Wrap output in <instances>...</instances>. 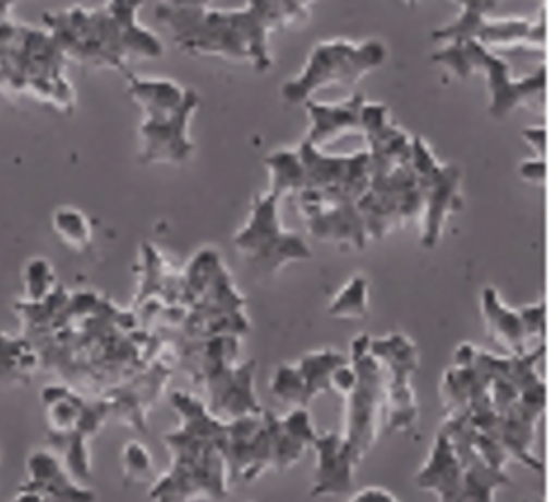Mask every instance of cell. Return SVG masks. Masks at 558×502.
Listing matches in <instances>:
<instances>
[{
    "label": "cell",
    "instance_id": "cell-23",
    "mask_svg": "<svg viewBox=\"0 0 558 502\" xmlns=\"http://www.w3.org/2000/svg\"><path fill=\"white\" fill-rule=\"evenodd\" d=\"M51 230L63 245L74 252H87L94 241L92 220L76 207H59L51 213Z\"/></svg>",
    "mask_w": 558,
    "mask_h": 502
},
{
    "label": "cell",
    "instance_id": "cell-17",
    "mask_svg": "<svg viewBox=\"0 0 558 502\" xmlns=\"http://www.w3.org/2000/svg\"><path fill=\"white\" fill-rule=\"evenodd\" d=\"M23 487L36 489L40 493L61 498L68 502H96V493L72 478L65 469L63 461L56 456L49 448L36 450L27 458V478Z\"/></svg>",
    "mask_w": 558,
    "mask_h": 502
},
{
    "label": "cell",
    "instance_id": "cell-11",
    "mask_svg": "<svg viewBox=\"0 0 558 502\" xmlns=\"http://www.w3.org/2000/svg\"><path fill=\"white\" fill-rule=\"evenodd\" d=\"M369 336H359L352 343V358L359 371V384L345 399V429L343 438L352 444V450L363 456L376 442L378 429L383 425V369L369 354Z\"/></svg>",
    "mask_w": 558,
    "mask_h": 502
},
{
    "label": "cell",
    "instance_id": "cell-3",
    "mask_svg": "<svg viewBox=\"0 0 558 502\" xmlns=\"http://www.w3.org/2000/svg\"><path fill=\"white\" fill-rule=\"evenodd\" d=\"M172 405L181 414V429L165 436L167 450L172 452V467L154 482L149 500H222L228 495V425L207 414L187 394H174Z\"/></svg>",
    "mask_w": 558,
    "mask_h": 502
},
{
    "label": "cell",
    "instance_id": "cell-16",
    "mask_svg": "<svg viewBox=\"0 0 558 502\" xmlns=\"http://www.w3.org/2000/svg\"><path fill=\"white\" fill-rule=\"evenodd\" d=\"M365 105V96L363 94H352L348 100L343 102H316V100H307L303 102L307 119H310V132L305 136V140L316 147L323 149L325 145L337 143L341 136L345 134H354L361 132V109Z\"/></svg>",
    "mask_w": 558,
    "mask_h": 502
},
{
    "label": "cell",
    "instance_id": "cell-22",
    "mask_svg": "<svg viewBox=\"0 0 558 502\" xmlns=\"http://www.w3.org/2000/svg\"><path fill=\"white\" fill-rule=\"evenodd\" d=\"M265 167L269 172V189L278 198H283L286 194H299L305 187V176H303V164L299 158L296 149H278L271 151L265 158Z\"/></svg>",
    "mask_w": 558,
    "mask_h": 502
},
{
    "label": "cell",
    "instance_id": "cell-27",
    "mask_svg": "<svg viewBox=\"0 0 558 502\" xmlns=\"http://www.w3.org/2000/svg\"><path fill=\"white\" fill-rule=\"evenodd\" d=\"M269 389L276 401H281L286 405H292V407H305L310 403V396H307V387H305V380L303 376L299 374L296 365H281L276 367L274 376H271V382H269Z\"/></svg>",
    "mask_w": 558,
    "mask_h": 502
},
{
    "label": "cell",
    "instance_id": "cell-15",
    "mask_svg": "<svg viewBox=\"0 0 558 502\" xmlns=\"http://www.w3.org/2000/svg\"><path fill=\"white\" fill-rule=\"evenodd\" d=\"M418 489L434 491L438 502H463L465 493V465L454 448L448 431L440 429L432 452L414 478Z\"/></svg>",
    "mask_w": 558,
    "mask_h": 502
},
{
    "label": "cell",
    "instance_id": "cell-4",
    "mask_svg": "<svg viewBox=\"0 0 558 502\" xmlns=\"http://www.w3.org/2000/svg\"><path fill=\"white\" fill-rule=\"evenodd\" d=\"M65 53L45 27L0 19V94L32 98L72 114L76 91L68 78Z\"/></svg>",
    "mask_w": 558,
    "mask_h": 502
},
{
    "label": "cell",
    "instance_id": "cell-13",
    "mask_svg": "<svg viewBox=\"0 0 558 502\" xmlns=\"http://www.w3.org/2000/svg\"><path fill=\"white\" fill-rule=\"evenodd\" d=\"M359 200L327 198L316 192H299V209L307 234L320 243L363 249L369 241Z\"/></svg>",
    "mask_w": 558,
    "mask_h": 502
},
{
    "label": "cell",
    "instance_id": "cell-12",
    "mask_svg": "<svg viewBox=\"0 0 558 502\" xmlns=\"http://www.w3.org/2000/svg\"><path fill=\"white\" fill-rule=\"evenodd\" d=\"M303 164L305 187L303 192H316L327 198L359 200L369 185V156L356 151L350 156H329L323 149L312 147L303 140L299 147Z\"/></svg>",
    "mask_w": 558,
    "mask_h": 502
},
{
    "label": "cell",
    "instance_id": "cell-14",
    "mask_svg": "<svg viewBox=\"0 0 558 502\" xmlns=\"http://www.w3.org/2000/svg\"><path fill=\"white\" fill-rule=\"evenodd\" d=\"M316 472L312 480V495H343L354 487V472L361 463L352 444L343 433H323L314 438Z\"/></svg>",
    "mask_w": 558,
    "mask_h": 502
},
{
    "label": "cell",
    "instance_id": "cell-37",
    "mask_svg": "<svg viewBox=\"0 0 558 502\" xmlns=\"http://www.w3.org/2000/svg\"><path fill=\"white\" fill-rule=\"evenodd\" d=\"M403 5H408V8H416L418 5V0H401Z\"/></svg>",
    "mask_w": 558,
    "mask_h": 502
},
{
    "label": "cell",
    "instance_id": "cell-34",
    "mask_svg": "<svg viewBox=\"0 0 558 502\" xmlns=\"http://www.w3.org/2000/svg\"><path fill=\"white\" fill-rule=\"evenodd\" d=\"M476 356H478V350H476L474 345H470V343H463V345L457 350V354H454V367H459V369H470V367H474Z\"/></svg>",
    "mask_w": 558,
    "mask_h": 502
},
{
    "label": "cell",
    "instance_id": "cell-32",
    "mask_svg": "<svg viewBox=\"0 0 558 502\" xmlns=\"http://www.w3.org/2000/svg\"><path fill=\"white\" fill-rule=\"evenodd\" d=\"M521 136L534 151V158H545V154H547V127L545 125L525 127Z\"/></svg>",
    "mask_w": 558,
    "mask_h": 502
},
{
    "label": "cell",
    "instance_id": "cell-1",
    "mask_svg": "<svg viewBox=\"0 0 558 502\" xmlns=\"http://www.w3.org/2000/svg\"><path fill=\"white\" fill-rule=\"evenodd\" d=\"M316 0H247L241 10L156 5V21L174 45L192 56L247 63L267 72L274 63L269 36L305 21Z\"/></svg>",
    "mask_w": 558,
    "mask_h": 502
},
{
    "label": "cell",
    "instance_id": "cell-30",
    "mask_svg": "<svg viewBox=\"0 0 558 502\" xmlns=\"http://www.w3.org/2000/svg\"><path fill=\"white\" fill-rule=\"evenodd\" d=\"M519 176L530 185H545L547 179V162L545 158H527L519 164Z\"/></svg>",
    "mask_w": 558,
    "mask_h": 502
},
{
    "label": "cell",
    "instance_id": "cell-28",
    "mask_svg": "<svg viewBox=\"0 0 558 502\" xmlns=\"http://www.w3.org/2000/svg\"><path fill=\"white\" fill-rule=\"evenodd\" d=\"M123 476L128 482H145L151 476L154 461L149 450L138 440H130L121 454Z\"/></svg>",
    "mask_w": 558,
    "mask_h": 502
},
{
    "label": "cell",
    "instance_id": "cell-2",
    "mask_svg": "<svg viewBox=\"0 0 558 502\" xmlns=\"http://www.w3.org/2000/svg\"><path fill=\"white\" fill-rule=\"evenodd\" d=\"M143 0H105L98 8H70L43 14V27L70 63L130 74L132 61H154L162 40L138 21Z\"/></svg>",
    "mask_w": 558,
    "mask_h": 502
},
{
    "label": "cell",
    "instance_id": "cell-31",
    "mask_svg": "<svg viewBox=\"0 0 558 502\" xmlns=\"http://www.w3.org/2000/svg\"><path fill=\"white\" fill-rule=\"evenodd\" d=\"M348 502H401V500H399L397 493H392L385 487L369 485V487H363V489L354 491Z\"/></svg>",
    "mask_w": 558,
    "mask_h": 502
},
{
    "label": "cell",
    "instance_id": "cell-35",
    "mask_svg": "<svg viewBox=\"0 0 558 502\" xmlns=\"http://www.w3.org/2000/svg\"><path fill=\"white\" fill-rule=\"evenodd\" d=\"M170 8H211L214 0H162Z\"/></svg>",
    "mask_w": 558,
    "mask_h": 502
},
{
    "label": "cell",
    "instance_id": "cell-26",
    "mask_svg": "<svg viewBox=\"0 0 558 502\" xmlns=\"http://www.w3.org/2000/svg\"><path fill=\"white\" fill-rule=\"evenodd\" d=\"M59 287L56 283V271L47 258H32L27 260L23 269V301L25 303H40L47 296L53 294V290Z\"/></svg>",
    "mask_w": 558,
    "mask_h": 502
},
{
    "label": "cell",
    "instance_id": "cell-29",
    "mask_svg": "<svg viewBox=\"0 0 558 502\" xmlns=\"http://www.w3.org/2000/svg\"><path fill=\"white\" fill-rule=\"evenodd\" d=\"M356 384H359V371H356L354 363L345 360V363H341V365L331 369L329 389H333V392L341 394L343 399H348L354 392Z\"/></svg>",
    "mask_w": 558,
    "mask_h": 502
},
{
    "label": "cell",
    "instance_id": "cell-36",
    "mask_svg": "<svg viewBox=\"0 0 558 502\" xmlns=\"http://www.w3.org/2000/svg\"><path fill=\"white\" fill-rule=\"evenodd\" d=\"M16 3L19 0H0V16H12Z\"/></svg>",
    "mask_w": 558,
    "mask_h": 502
},
{
    "label": "cell",
    "instance_id": "cell-5",
    "mask_svg": "<svg viewBox=\"0 0 558 502\" xmlns=\"http://www.w3.org/2000/svg\"><path fill=\"white\" fill-rule=\"evenodd\" d=\"M128 76V94L141 109L138 160L143 164H185L194 156L190 134L201 96L170 78Z\"/></svg>",
    "mask_w": 558,
    "mask_h": 502
},
{
    "label": "cell",
    "instance_id": "cell-6",
    "mask_svg": "<svg viewBox=\"0 0 558 502\" xmlns=\"http://www.w3.org/2000/svg\"><path fill=\"white\" fill-rule=\"evenodd\" d=\"M432 63L442 65L459 81L483 74L489 87L487 114L494 121H506L521 107L543 109L545 105L547 70L543 65L525 78H514L510 65L476 40L442 42V47L432 53Z\"/></svg>",
    "mask_w": 558,
    "mask_h": 502
},
{
    "label": "cell",
    "instance_id": "cell-9",
    "mask_svg": "<svg viewBox=\"0 0 558 502\" xmlns=\"http://www.w3.org/2000/svg\"><path fill=\"white\" fill-rule=\"evenodd\" d=\"M410 164L423 196L421 245L434 249L442 238L448 220L463 209V174L457 164L438 162L423 138H412Z\"/></svg>",
    "mask_w": 558,
    "mask_h": 502
},
{
    "label": "cell",
    "instance_id": "cell-39",
    "mask_svg": "<svg viewBox=\"0 0 558 502\" xmlns=\"http://www.w3.org/2000/svg\"><path fill=\"white\" fill-rule=\"evenodd\" d=\"M525 502H541V500H525Z\"/></svg>",
    "mask_w": 558,
    "mask_h": 502
},
{
    "label": "cell",
    "instance_id": "cell-19",
    "mask_svg": "<svg viewBox=\"0 0 558 502\" xmlns=\"http://www.w3.org/2000/svg\"><path fill=\"white\" fill-rule=\"evenodd\" d=\"M468 40H476L483 47L496 49H517L530 47L541 49L545 47V23L543 21H527V19H481Z\"/></svg>",
    "mask_w": 558,
    "mask_h": 502
},
{
    "label": "cell",
    "instance_id": "cell-40",
    "mask_svg": "<svg viewBox=\"0 0 558 502\" xmlns=\"http://www.w3.org/2000/svg\"><path fill=\"white\" fill-rule=\"evenodd\" d=\"M0 461H3V456H0Z\"/></svg>",
    "mask_w": 558,
    "mask_h": 502
},
{
    "label": "cell",
    "instance_id": "cell-7",
    "mask_svg": "<svg viewBox=\"0 0 558 502\" xmlns=\"http://www.w3.org/2000/svg\"><path fill=\"white\" fill-rule=\"evenodd\" d=\"M385 61L387 45L378 38L361 42L348 38L320 40L310 51L301 74L283 83L281 98L288 105H303L325 87H354L361 78L383 68Z\"/></svg>",
    "mask_w": 558,
    "mask_h": 502
},
{
    "label": "cell",
    "instance_id": "cell-10",
    "mask_svg": "<svg viewBox=\"0 0 558 502\" xmlns=\"http://www.w3.org/2000/svg\"><path fill=\"white\" fill-rule=\"evenodd\" d=\"M369 354L380 369H389V380L383 382L385 431H410L416 423V403L410 382L418 367L416 345L403 333H389L387 339H372Z\"/></svg>",
    "mask_w": 558,
    "mask_h": 502
},
{
    "label": "cell",
    "instance_id": "cell-38",
    "mask_svg": "<svg viewBox=\"0 0 558 502\" xmlns=\"http://www.w3.org/2000/svg\"><path fill=\"white\" fill-rule=\"evenodd\" d=\"M454 3H457V5H459V8H461V5H463V3H468V0H454Z\"/></svg>",
    "mask_w": 558,
    "mask_h": 502
},
{
    "label": "cell",
    "instance_id": "cell-33",
    "mask_svg": "<svg viewBox=\"0 0 558 502\" xmlns=\"http://www.w3.org/2000/svg\"><path fill=\"white\" fill-rule=\"evenodd\" d=\"M12 502H68V500H61V498H53V495H47V493H40L36 489H29V487H23L19 489V493L14 495Z\"/></svg>",
    "mask_w": 558,
    "mask_h": 502
},
{
    "label": "cell",
    "instance_id": "cell-21",
    "mask_svg": "<svg viewBox=\"0 0 558 502\" xmlns=\"http://www.w3.org/2000/svg\"><path fill=\"white\" fill-rule=\"evenodd\" d=\"M43 405L49 433H72L81 429L89 401L72 392L68 384H47L43 389Z\"/></svg>",
    "mask_w": 558,
    "mask_h": 502
},
{
    "label": "cell",
    "instance_id": "cell-25",
    "mask_svg": "<svg viewBox=\"0 0 558 502\" xmlns=\"http://www.w3.org/2000/svg\"><path fill=\"white\" fill-rule=\"evenodd\" d=\"M367 311H369V283L363 273L352 276L327 305V314L331 318H343V320L365 318Z\"/></svg>",
    "mask_w": 558,
    "mask_h": 502
},
{
    "label": "cell",
    "instance_id": "cell-8",
    "mask_svg": "<svg viewBox=\"0 0 558 502\" xmlns=\"http://www.w3.org/2000/svg\"><path fill=\"white\" fill-rule=\"evenodd\" d=\"M278 205H281V198L276 194H260L252 203L245 225L234 236L236 252L256 276L271 278L290 262L312 258L305 238L281 225Z\"/></svg>",
    "mask_w": 558,
    "mask_h": 502
},
{
    "label": "cell",
    "instance_id": "cell-20",
    "mask_svg": "<svg viewBox=\"0 0 558 502\" xmlns=\"http://www.w3.org/2000/svg\"><path fill=\"white\" fill-rule=\"evenodd\" d=\"M38 367V350L25 333L0 331V384L29 382Z\"/></svg>",
    "mask_w": 558,
    "mask_h": 502
},
{
    "label": "cell",
    "instance_id": "cell-18",
    "mask_svg": "<svg viewBox=\"0 0 558 502\" xmlns=\"http://www.w3.org/2000/svg\"><path fill=\"white\" fill-rule=\"evenodd\" d=\"M481 314L489 339L504 347L510 356H525L532 341L523 309H512L500 301L494 287H485L481 294Z\"/></svg>",
    "mask_w": 558,
    "mask_h": 502
},
{
    "label": "cell",
    "instance_id": "cell-24",
    "mask_svg": "<svg viewBox=\"0 0 558 502\" xmlns=\"http://www.w3.org/2000/svg\"><path fill=\"white\" fill-rule=\"evenodd\" d=\"M345 360H348V358H345L341 352H337V350H316V352L305 354V356L299 360L296 369H299V374H301L303 380H305L310 401H312L314 396L327 392V389H329V374H331V369L337 367V365H341V363H345Z\"/></svg>",
    "mask_w": 558,
    "mask_h": 502
}]
</instances>
